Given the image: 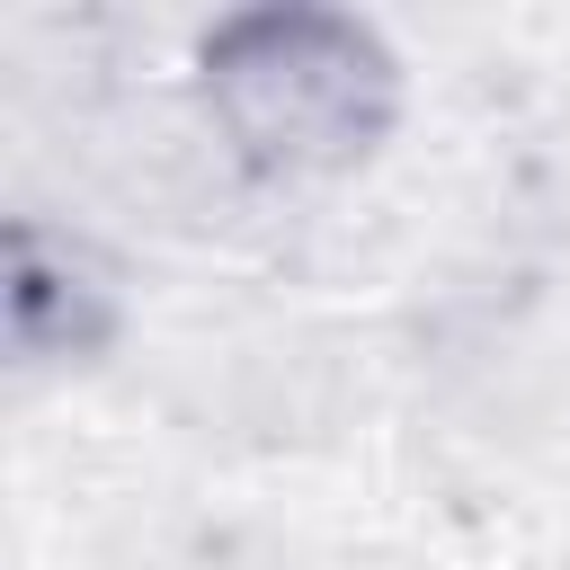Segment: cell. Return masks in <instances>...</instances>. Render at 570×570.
Segmentation results:
<instances>
[{"label":"cell","instance_id":"obj_2","mask_svg":"<svg viewBox=\"0 0 570 570\" xmlns=\"http://www.w3.org/2000/svg\"><path fill=\"white\" fill-rule=\"evenodd\" d=\"M0 312H9V356L18 365H71L107 347L116 330V276L89 240L18 214L0 240Z\"/></svg>","mask_w":570,"mask_h":570},{"label":"cell","instance_id":"obj_1","mask_svg":"<svg viewBox=\"0 0 570 570\" xmlns=\"http://www.w3.org/2000/svg\"><path fill=\"white\" fill-rule=\"evenodd\" d=\"M214 125L258 169H347L401 116V62L338 9H240L205 36Z\"/></svg>","mask_w":570,"mask_h":570}]
</instances>
